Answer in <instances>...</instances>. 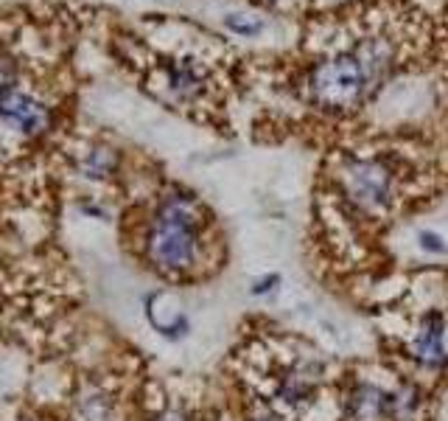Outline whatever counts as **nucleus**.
<instances>
[{"instance_id": "9b49d317", "label": "nucleus", "mask_w": 448, "mask_h": 421, "mask_svg": "<svg viewBox=\"0 0 448 421\" xmlns=\"http://www.w3.org/2000/svg\"><path fill=\"white\" fill-rule=\"evenodd\" d=\"M420 241H423L426 250H434V253H443V250H446V244L440 241V236H434V234H420Z\"/></svg>"}, {"instance_id": "f8f14e48", "label": "nucleus", "mask_w": 448, "mask_h": 421, "mask_svg": "<svg viewBox=\"0 0 448 421\" xmlns=\"http://www.w3.org/2000/svg\"><path fill=\"white\" fill-rule=\"evenodd\" d=\"M274 276H267V279L264 281H258V284H255V286H252V292H255V295H264V292H269V289H272V284H274Z\"/></svg>"}, {"instance_id": "39448f33", "label": "nucleus", "mask_w": 448, "mask_h": 421, "mask_svg": "<svg viewBox=\"0 0 448 421\" xmlns=\"http://www.w3.org/2000/svg\"><path fill=\"white\" fill-rule=\"evenodd\" d=\"M412 357L423 368H443L448 363L446 354V321L440 312H429L412 340Z\"/></svg>"}, {"instance_id": "ddd939ff", "label": "nucleus", "mask_w": 448, "mask_h": 421, "mask_svg": "<svg viewBox=\"0 0 448 421\" xmlns=\"http://www.w3.org/2000/svg\"><path fill=\"white\" fill-rule=\"evenodd\" d=\"M157 421H188V419H185L179 410H169V413H163V416H160Z\"/></svg>"}, {"instance_id": "423d86ee", "label": "nucleus", "mask_w": 448, "mask_h": 421, "mask_svg": "<svg viewBox=\"0 0 448 421\" xmlns=\"http://www.w3.org/2000/svg\"><path fill=\"white\" fill-rule=\"evenodd\" d=\"M351 421H393V390L375 385H358L348 402Z\"/></svg>"}, {"instance_id": "f257e3e1", "label": "nucleus", "mask_w": 448, "mask_h": 421, "mask_svg": "<svg viewBox=\"0 0 448 421\" xmlns=\"http://www.w3.org/2000/svg\"><path fill=\"white\" fill-rule=\"evenodd\" d=\"M202 219L191 197L171 194L160 202L146 236L149 261L166 273H185L196 264L202 250Z\"/></svg>"}, {"instance_id": "6e6552de", "label": "nucleus", "mask_w": 448, "mask_h": 421, "mask_svg": "<svg viewBox=\"0 0 448 421\" xmlns=\"http://www.w3.org/2000/svg\"><path fill=\"white\" fill-rule=\"evenodd\" d=\"M311 390H314V382L303 374V371H294V374L283 376V382H280V396H283L289 405L306 402V399L311 396Z\"/></svg>"}, {"instance_id": "1a4fd4ad", "label": "nucleus", "mask_w": 448, "mask_h": 421, "mask_svg": "<svg viewBox=\"0 0 448 421\" xmlns=\"http://www.w3.org/2000/svg\"><path fill=\"white\" fill-rule=\"evenodd\" d=\"M115 166V155L110 149H92L87 157L82 160V172L87 177H107Z\"/></svg>"}, {"instance_id": "f03ea898", "label": "nucleus", "mask_w": 448, "mask_h": 421, "mask_svg": "<svg viewBox=\"0 0 448 421\" xmlns=\"http://www.w3.org/2000/svg\"><path fill=\"white\" fill-rule=\"evenodd\" d=\"M373 73L358 59V53H342L319 62L311 71V95L328 110H345L361 101Z\"/></svg>"}, {"instance_id": "7ed1b4c3", "label": "nucleus", "mask_w": 448, "mask_h": 421, "mask_svg": "<svg viewBox=\"0 0 448 421\" xmlns=\"http://www.w3.org/2000/svg\"><path fill=\"white\" fill-rule=\"evenodd\" d=\"M348 197L364 211H381L393 202L395 177L381 160H353L345 169Z\"/></svg>"}, {"instance_id": "4468645a", "label": "nucleus", "mask_w": 448, "mask_h": 421, "mask_svg": "<svg viewBox=\"0 0 448 421\" xmlns=\"http://www.w3.org/2000/svg\"><path fill=\"white\" fill-rule=\"evenodd\" d=\"M261 421H269V419H261Z\"/></svg>"}, {"instance_id": "0eeeda50", "label": "nucleus", "mask_w": 448, "mask_h": 421, "mask_svg": "<svg viewBox=\"0 0 448 421\" xmlns=\"http://www.w3.org/2000/svg\"><path fill=\"white\" fill-rule=\"evenodd\" d=\"M166 76H169L171 90L185 95V98L199 93V88H202V79H199V73H196V68H193L191 62H174V65H169V68H166Z\"/></svg>"}, {"instance_id": "20e7f679", "label": "nucleus", "mask_w": 448, "mask_h": 421, "mask_svg": "<svg viewBox=\"0 0 448 421\" xmlns=\"http://www.w3.org/2000/svg\"><path fill=\"white\" fill-rule=\"evenodd\" d=\"M0 121L23 135H40L50 127V110L31 93L6 85L0 88Z\"/></svg>"}, {"instance_id": "9d476101", "label": "nucleus", "mask_w": 448, "mask_h": 421, "mask_svg": "<svg viewBox=\"0 0 448 421\" xmlns=\"http://www.w3.org/2000/svg\"><path fill=\"white\" fill-rule=\"evenodd\" d=\"M224 26L235 34H244V37H252V34H261L264 31V23L261 20H252L247 14H227L224 17Z\"/></svg>"}]
</instances>
